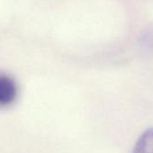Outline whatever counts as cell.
Here are the masks:
<instances>
[{"label": "cell", "mask_w": 153, "mask_h": 153, "mask_svg": "<svg viewBox=\"0 0 153 153\" xmlns=\"http://www.w3.org/2000/svg\"><path fill=\"white\" fill-rule=\"evenodd\" d=\"M132 153H153V128L146 130L140 136Z\"/></svg>", "instance_id": "cell-2"}, {"label": "cell", "mask_w": 153, "mask_h": 153, "mask_svg": "<svg viewBox=\"0 0 153 153\" xmlns=\"http://www.w3.org/2000/svg\"><path fill=\"white\" fill-rule=\"evenodd\" d=\"M18 95V88L11 76L0 73V107L12 105Z\"/></svg>", "instance_id": "cell-1"}]
</instances>
